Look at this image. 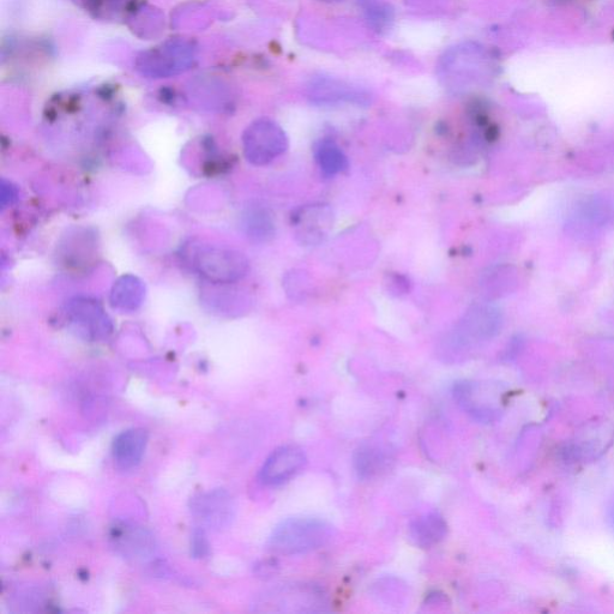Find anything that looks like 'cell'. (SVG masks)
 Segmentation results:
<instances>
[{
  "label": "cell",
  "instance_id": "obj_2",
  "mask_svg": "<svg viewBox=\"0 0 614 614\" xmlns=\"http://www.w3.org/2000/svg\"><path fill=\"white\" fill-rule=\"evenodd\" d=\"M194 267L213 284H233L249 272V261L242 252L222 246H202L194 256Z\"/></svg>",
  "mask_w": 614,
  "mask_h": 614
},
{
  "label": "cell",
  "instance_id": "obj_11",
  "mask_svg": "<svg viewBox=\"0 0 614 614\" xmlns=\"http://www.w3.org/2000/svg\"><path fill=\"white\" fill-rule=\"evenodd\" d=\"M448 523L438 513L417 517L408 528V537L420 549H432L447 537Z\"/></svg>",
  "mask_w": 614,
  "mask_h": 614
},
{
  "label": "cell",
  "instance_id": "obj_7",
  "mask_svg": "<svg viewBox=\"0 0 614 614\" xmlns=\"http://www.w3.org/2000/svg\"><path fill=\"white\" fill-rule=\"evenodd\" d=\"M309 99L318 106L357 105L367 106L370 94L357 86L333 77H318L310 84Z\"/></svg>",
  "mask_w": 614,
  "mask_h": 614
},
{
  "label": "cell",
  "instance_id": "obj_15",
  "mask_svg": "<svg viewBox=\"0 0 614 614\" xmlns=\"http://www.w3.org/2000/svg\"><path fill=\"white\" fill-rule=\"evenodd\" d=\"M245 228L248 236L255 242L263 243L275 234V222L267 209L255 208L245 216Z\"/></svg>",
  "mask_w": 614,
  "mask_h": 614
},
{
  "label": "cell",
  "instance_id": "obj_14",
  "mask_svg": "<svg viewBox=\"0 0 614 614\" xmlns=\"http://www.w3.org/2000/svg\"><path fill=\"white\" fill-rule=\"evenodd\" d=\"M144 287L134 276H124L113 287L112 304L120 310H135L142 304Z\"/></svg>",
  "mask_w": 614,
  "mask_h": 614
},
{
  "label": "cell",
  "instance_id": "obj_18",
  "mask_svg": "<svg viewBox=\"0 0 614 614\" xmlns=\"http://www.w3.org/2000/svg\"><path fill=\"white\" fill-rule=\"evenodd\" d=\"M389 286L390 290L397 294V296L406 294L409 291V282L402 278V276H395V278L391 279Z\"/></svg>",
  "mask_w": 614,
  "mask_h": 614
},
{
  "label": "cell",
  "instance_id": "obj_17",
  "mask_svg": "<svg viewBox=\"0 0 614 614\" xmlns=\"http://www.w3.org/2000/svg\"><path fill=\"white\" fill-rule=\"evenodd\" d=\"M210 552L206 529L197 527L191 537V555L195 558H206Z\"/></svg>",
  "mask_w": 614,
  "mask_h": 614
},
{
  "label": "cell",
  "instance_id": "obj_3",
  "mask_svg": "<svg viewBox=\"0 0 614 614\" xmlns=\"http://www.w3.org/2000/svg\"><path fill=\"white\" fill-rule=\"evenodd\" d=\"M258 605L266 611L288 613L327 612L329 600L322 588L310 583H292L263 595Z\"/></svg>",
  "mask_w": 614,
  "mask_h": 614
},
{
  "label": "cell",
  "instance_id": "obj_6",
  "mask_svg": "<svg viewBox=\"0 0 614 614\" xmlns=\"http://www.w3.org/2000/svg\"><path fill=\"white\" fill-rule=\"evenodd\" d=\"M292 225L300 244H321L333 228V210L323 203L304 206L292 215Z\"/></svg>",
  "mask_w": 614,
  "mask_h": 614
},
{
  "label": "cell",
  "instance_id": "obj_16",
  "mask_svg": "<svg viewBox=\"0 0 614 614\" xmlns=\"http://www.w3.org/2000/svg\"><path fill=\"white\" fill-rule=\"evenodd\" d=\"M367 20L379 32L388 30L394 21V12L388 4L378 2V0H366L364 6Z\"/></svg>",
  "mask_w": 614,
  "mask_h": 614
},
{
  "label": "cell",
  "instance_id": "obj_10",
  "mask_svg": "<svg viewBox=\"0 0 614 614\" xmlns=\"http://www.w3.org/2000/svg\"><path fill=\"white\" fill-rule=\"evenodd\" d=\"M149 435L144 429L126 430L114 439L113 459L122 469H131L140 465L146 453Z\"/></svg>",
  "mask_w": 614,
  "mask_h": 614
},
{
  "label": "cell",
  "instance_id": "obj_9",
  "mask_svg": "<svg viewBox=\"0 0 614 614\" xmlns=\"http://www.w3.org/2000/svg\"><path fill=\"white\" fill-rule=\"evenodd\" d=\"M69 315L80 333L89 340L105 339L111 334L112 325L104 310L89 300H76L70 304Z\"/></svg>",
  "mask_w": 614,
  "mask_h": 614
},
{
  "label": "cell",
  "instance_id": "obj_4",
  "mask_svg": "<svg viewBox=\"0 0 614 614\" xmlns=\"http://www.w3.org/2000/svg\"><path fill=\"white\" fill-rule=\"evenodd\" d=\"M288 148V138L281 126L272 120L252 124L244 135V153L252 165L266 166Z\"/></svg>",
  "mask_w": 614,
  "mask_h": 614
},
{
  "label": "cell",
  "instance_id": "obj_13",
  "mask_svg": "<svg viewBox=\"0 0 614 614\" xmlns=\"http://www.w3.org/2000/svg\"><path fill=\"white\" fill-rule=\"evenodd\" d=\"M315 159L321 171L328 177L347 171L348 159L337 143L321 140L315 146Z\"/></svg>",
  "mask_w": 614,
  "mask_h": 614
},
{
  "label": "cell",
  "instance_id": "obj_12",
  "mask_svg": "<svg viewBox=\"0 0 614 614\" xmlns=\"http://www.w3.org/2000/svg\"><path fill=\"white\" fill-rule=\"evenodd\" d=\"M391 455L387 449L377 444H364L355 450L353 466L358 478L370 481L381 477L388 471Z\"/></svg>",
  "mask_w": 614,
  "mask_h": 614
},
{
  "label": "cell",
  "instance_id": "obj_19",
  "mask_svg": "<svg viewBox=\"0 0 614 614\" xmlns=\"http://www.w3.org/2000/svg\"><path fill=\"white\" fill-rule=\"evenodd\" d=\"M322 2H325V3H341V2H343V0H322Z\"/></svg>",
  "mask_w": 614,
  "mask_h": 614
},
{
  "label": "cell",
  "instance_id": "obj_1",
  "mask_svg": "<svg viewBox=\"0 0 614 614\" xmlns=\"http://www.w3.org/2000/svg\"><path fill=\"white\" fill-rule=\"evenodd\" d=\"M335 538V528L317 517L299 516L282 521L270 534L269 552L280 556L306 555L323 549Z\"/></svg>",
  "mask_w": 614,
  "mask_h": 614
},
{
  "label": "cell",
  "instance_id": "obj_5",
  "mask_svg": "<svg viewBox=\"0 0 614 614\" xmlns=\"http://www.w3.org/2000/svg\"><path fill=\"white\" fill-rule=\"evenodd\" d=\"M191 513L202 527L221 531L231 525L236 505L227 491L213 490L201 493L192 499Z\"/></svg>",
  "mask_w": 614,
  "mask_h": 614
},
{
  "label": "cell",
  "instance_id": "obj_20",
  "mask_svg": "<svg viewBox=\"0 0 614 614\" xmlns=\"http://www.w3.org/2000/svg\"><path fill=\"white\" fill-rule=\"evenodd\" d=\"M613 521H614V515H613Z\"/></svg>",
  "mask_w": 614,
  "mask_h": 614
},
{
  "label": "cell",
  "instance_id": "obj_8",
  "mask_svg": "<svg viewBox=\"0 0 614 614\" xmlns=\"http://www.w3.org/2000/svg\"><path fill=\"white\" fill-rule=\"evenodd\" d=\"M306 465L304 451L296 445H285L270 455L260 471V481L266 486H279L296 477Z\"/></svg>",
  "mask_w": 614,
  "mask_h": 614
}]
</instances>
